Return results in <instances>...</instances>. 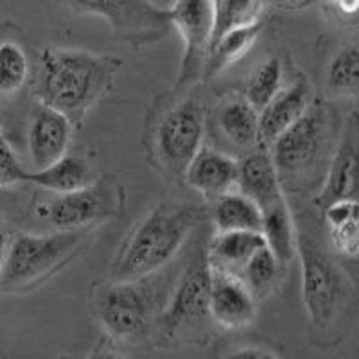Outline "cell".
Wrapping results in <instances>:
<instances>
[{
  "label": "cell",
  "mask_w": 359,
  "mask_h": 359,
  "mask_svg": "<svg viewBox=\"0 0 359 359\" xmlns=\"http://www.w3.org/2000/svg\"><path fill=\"white\" fill-rule=\"evenodd\" d=\"M121 60L83 49L47 47L38 56L34 92L79 124L114 88Z\"/></svg>",
  "instance_id": "cell-1"
},
{
  "label": "cell",
  "mask_w": 359,
  "mask_h": 359,
  "mask_svg": "<svg viewBox=\"0 0 359 359\" xmlns=\"http://www.w3.org/2000/svg\"><path fill=\"white\" fill-rule=\"evenodd\" d=\"M200 221L194 205L162 201L146 214L128 233L115 253L107 277L114 280H135L158 273L184 248Z\"/></svg>",
  "instance_id": "cell-2"
},
{
  "label": "cell",
  "mask_w": 359,
  "mask_h": 359,
  "mask_svg": "<svg viewBox=\"0 0 359 359\" xmlns=\"http://www.w3.org/2000/svg\"><path fill=\"white\" fill-rule=\"evenodd\" d=\"M90 245L86 229L54 230L49 233L17 232L6 236L0 268L4 294L27 293L62 271Z\"/></svg>",
  "instance_id": "cell-3"
},
{
  "label": "cell",
  "mask_w": 359,
  "mask_h": 359,
  "mask_svg": "<svg viewBox=\"0 0 359 359\" xmlns=\"http://www.w3.org/2000/svg\"><path fill=\"white\" fill-rule=\"evenodd\" d=\"M336 131V111L322 99H314L309 110L269 147L282 185L300 191L316 184L334 156Z\"/></svg>",
  "instance_id": "cell-4"
},
{
  "label": "cell",
  "mask_w": 359,
  "mask_h": 359,
  "mask_svg": "<svg viewBox=\"0 0 359 359\" xmlns=\"http://www.w3.org/2000/svg\"><path fill=\"white\" fill-rule=\"evenodd\" d=\"M156 273L135 280L99 278L90 286V309L111 341H137L155 332L162 313Z\"/></svg>",
  "instance_id": "cell-5"
},
{
  "label": "cell",
  "mask_w": 359,
  "mask_h": 359,
  "mask_svg": "<svg viewBox=\"0 0 359 359\" xmlns=\"http://www.w3.org/2000/svg\"><path fill=\"white\" fill-rule=\"evenodd\" d=\"M298 253L302 264L304 306L311 329L318 334H329L347 311L351 277L313 237H298Z\"/></svg>",
  "instance_id": "cell-6"
},
{
  "label": "cell",
  "mask_w": 359,
  "mask_h": 359,
  "mask_svg": "<svg viewBox=\"0 0 359 359\" xmlns=\"http://www.w3.org/2000/svg\"><path fill=\"white\" fill-rule=\"evenodd\" d=\"M205 123L203 102L194 97L180 99L160 114L147 149L163 178L184 182L187 168L203 147Z\"/></svg>",
  "instance_id": "cell-7"
},
{
  "label": "cell",
  "mask_w": 359,
  "mask_h": 359,
  "mask_svg": "<svg viewBox=\"0 0 359 359\" xmlns=\"http://www.w3.org/2000/svg\"><path fill=\"white\" fill-rule=\"evenodd\" d=\"M212 320L210 311V268L207 248L189 262L171 290L155 327L156 341L162 345L200 339Z\"/></svg>",
  "instance_id": "cell-8"
},
{
  "label": "cell",
  "mask_w": 359,
  "mask_h": 359,
  "mask_svg": "<svg viewBox=\"0 0 359 359\" xmlns=\"http://www.w3.org/2000/svg\"><path fill=\"white\" fill-rule=\"evenodd\" d=\"M126 205V192L115 176L104 175L88 185L54 194L36 208L56 230L88 229L92 224L118 217Z\"/></svg>",
  "instance_id": "cell-9"
},
{
  "label": "cell",
  "mask_w": 359,
  "mask_h": 359,
  "mask_svg": "<svg viewBox=\"0 0 359 359\" xmlns=\"http://www.w3.org/2000/svg\"><path fill=\"white\" fill-rule=\"evenodd\" d=\"M74 13L107 20L115 36L131 45L162 40L172 27L169 11L149 0H63Z\"/></svg>",
  "instance_id": "cell-10"
},
{
  "label": "cell",
  "mask_w": 359,
  "mask_h": 359,
  "mask_svg": "<svg viewBox=\"0 0 359 359\" xmlns=\"http://www.w3.org/2000/svg\"><path fill=\"white\" fill-rule=\"evenodd\" d=\"M168 11L172 27L184 40V54L176 79V90H180L205 78L216 29V13L212 0H175Z\"/></svg>",
  "instance_id": "cell-11"
},
{
  "label": "cell",
  "mask_w": 359,
  "mask_h": 359,
  "mask_svg": "<svg viewBox=\"0 0 359 359\" xmlns=\"http://www.w3.org/2000/svg\"><path fill=\"white\" fill-rule=\"evenodd\" d=\"M76 124L57 108L38 102L27 124V149L34 169L49 168L67 155Z\"/></svg>",
  "instance_id": "cell-12"
},
{
  "label": "cell",
  "mask_w": 359,
  "mask_h": 359,
  "mask_svg": "<svg viewBox=\"0 0 359 359\" xmlns=\"http://www.w3.org/2000/svg\"><path fill=\"white\" fill-rule=\"evenodd\" d=\"M210 311L214 323L224 329H241L257 314V298L253 297L243 277L226 269L210 266Z\"/></svg>",
  "instance_id": "cell-13"
},
{
  "label": "cell",
  "mask_w": 359,
  "mask_h": 359,
  "mask_svg": "<svg viewBox=\"0 0 359 359\" xmlns=\"http://www.w3.org/2000/svg\"><path fill=\"white\" fill-rule=\"evenodd\" d=\"M338 200L359 201V130L351 124L336 146L329 171L314 203L320 210Z\"/></svg>",
  "instance_id": "cell-14"
},
{
  "label": "cell",
  "mask_w": 359,
  "mask_h": 359,
  "mask_svg": "<svg viewBox=\"0 0 359 359\" xmlns=\"http://www.w3.org/2000/svg\"><path fill=\"white\" fill-rule=\"evenodd\" d=\"M237 176H239V160L203 144L200 153L187 168L184 184H187L207 201L214 203L224 194L237 191Z\"/></svg>",
  "instance_id": "cell-15"
},
{
  "label": "cell",
  "mask_w": 359,
  "mask_h": 359,
  "mask_svg": "<svg viewBox=\"0 0 359 359\" xmlns=\"http://www.w3.org/2000/svg\"><path fill=\"white\" fill-rule=\"evenodd\" d=\"M237 191L252 198L262 210L286 200L284 192H282L277 163H275L271 151H268V147H257L241 156Z\"/></svg>",
  "instance_id": "cell-16"
},
{
  "label": "cell",
  "mask_w": 359,
  "mask_h": 359,
  "mask_svg": "<svg viewBox=\"0 0 359 359\" xmlns=\"http://www.w3.org/2000/svg\"><path fill=\"white\" fill-rule=\"evenodd\" d=\"M313 90L311 83L306 78H298L293 85L282 88L271 101L259 111L261 118V140L264 147H271V144L280 137L286 130H290L298 118L302 117L313 104Z\"/></svg>",
  "instance_id": "cell-17"
},
{
  "label": "cell",
  "mask_w": 359,
  "mask_h": 359,
  "mask_svg": "<svg viewBox=\"0 0 359 359\" xmlns=\"http://www.w3.org/2000/svg\"><path fill=\"white\" fill-rule=\"evenodd\" d=\"M216 124L224 139L245 153L262 146L259 110L246 95H232L224 99L216 110Z\"/></svg>",
  "instance_id": "cell-18"
},
{
  "label": "cell",
  "mask_w": 359,
  "mask_h": 359,
  "mask_svg": "<svg viewBox=\"0 0 359 359\" xmlns=\"http://www.w3.org/2000/svg\"><path fill=\"white\" fill-rule=\"evenodd\" d=\"M266 246L262 232L236 230V232H216L208 241V264L226 269L241 277L250 259Z\"/></svg>",
  "instance_id": "cell-19"
},
{
  "label": "cell",
  "mask_w": 359,
  "mask_h": 359,
  "mask_svg": "<svg viewBox=\"0 0 359 359\" xmlns=\"http://www.w3.org/2000/svg\"><path fill=\"white\" fill-rule=\"evenodd\" d=\"M212 223L216 232H262V208L241 191H232L214 201Z\"/></svg>",
  "instance_id": "cell-20"
},
{
  "label": "cell",
  "mask_w": 359,
  "mask_h": 359,
  "mask_svg": "<svg viewBox=\"0 0 359 359\" xmlns=\"http://www.w3.org/2000/svg\"><path fill=\"white\" fill-rule=\"evenodd\" d=\"M331 245L341 257L359 255V201L338 200L322 210Z\"/></svg>",
  "instance_id": "cell-21"
},
{
  "label": "cell",
  "mask_w": 359,
  "mask_h": 359,
  "mask_svg": "<svg viewBox=\"0 0 359 359\" xmlns=\"http://www.w3.org/2000/svg\"><path fill=\"white\" fill-rule=\"evenodd\" d=\"M92 180L88 163L79 156L65 155L57 162L50 163L49 168L34 169L29 171L27 184L36 185L53 194H62V192L76 191L85 185H88Z\"/></svg>",
  "instance_id": "cell-22"
},
{
  "label": "cell",
  "mask_w": 359,
  "mask_h": 359,
  "mask_svg": "<svg viewBox=\"0 0 359 359\" xmlns=\"http://www.w3.org/2000/svg\"><path fill=\"white\" fill-rule=\"evenodd\" d=\"M262 236L278 261L290 264L298 250V236L286 200L262 210Z\"/></svg>",
  "instance_id": "cell-23"
},
{
  "label": "cell",
  "mask_w": 359,
  "mask_h": 359,
  "mask_svg": "<svg viewBox=\"0 0 359 359\" xmlns=\"http://www.w3.org/2000/svg\"><path fill=\"white\" fill-rule=\"evenodd\" d=\"M261 34V22L253 25H245L229 31L226 34L214 41L208 54L207 70L205 78H214L223 70L229 69L230 65L237 63L253 47Z\"/></svg>",
  "instance_id": "cell-24"
},
{
  "label": "cell",
  "mask_w": 359,
  "mask_h": 359,
  "mask_svg": "<svg viewBox=\"0 0 359 359\" xmlns=\"http://www.w3.org/2000/svg\"><path fill=\"white\" fill-rule=\"evenodd\" d=\"M212 2L216 13L214 43L232 29L259 24L268 0H212Z\"/></svg>",
  "instance_id": "cell-25"
},
{
  "label": "cell",
  "mask_w": 359,
  "mask_h": 359,
  "mask_svg": "<svg viewBox=\"0 0 359 359\" xmlns=\"http://www.w3.org/2000/svg\"><path fill=\"white\" fill-rule=\"evenodd\" d=\"M286 266L282 264L277 259L269 246L266 245L264 248L259 250L250 262L246 264L245 271H243V280L246 282V286L250 287V291L253 293V297L257 298V302L261 298L268 297V294L273 293L275 287L278 286L282 277V269Z\"/></svg>",
  "instance_id": "cell-26"
},
{
  "label": "cell",
  "mask_w": 359,
  "mask_h": 359,
  "mask_svg": "<svg viewBox=\"0 0 359 359\" xmlns=\"http://www.w3.org/2000/svg\"><path fill=\"white\" fill-rule=\"evenodd\" d=\"M282 62L278 57H268L253 70L246 83L245 95L259 111L282 90Z\"/></svg>",
  "instance_id": "cell-27"
},
{
  "label": "cell",
  "mask_w": 359,
  "mask_h": 359,
  "mask_svg": "<svg viewBox=\"0 0 359 359\" xmlns=\"http://www.w3.org/2000/svg\"><path fill=\"white\" fill-rule=\"evenodd\" d=\"M327 86L336 95L359 94V49L345 47L332 57L327 69Z\"/></svg>",
  "instance_id": "cell-28"
},
{
  "label": "cell",
  "mask_w": 359,
  "mask_h": 359,
  "mask_svg": "<svg viewBox=\"0 0 359 359\" xmlns=\"http://www.w3.org/2000/svg\"><path fill=\"white\" fill-rule=\"evenodd\" d=\"M29 78L27 54L15 41H4L0 47V92L15 94Z\"/></svg>",
  "instance_id": "cell-29"
},
{
  "label": "cell",
  "mask_w": 359,
  "mask_h": 359,
  "mask_svg": "<svg viewBox=\"0 0 359 359\" xmlns=\"http://www.w3.org/2000/svg\"><path fill=\"white\" fill-rule=\"evenodd\" d=\"M29 171L18 160L17 153L11 147L6 135H2V146H0V185L4 189L15 185H27Z\"/></svg>",
  "instance_id": "cell-30"
},
{
  "label": "cell",
  "mask_w": 359,
  "mask_h": 359,
  "mask_svg": "<svg viewBox=\"0 0 359 359\" xmlns=\"http://www.w3.org/2000/svg\"><path fill=\"white\" fill-rule=\"evenodd\" d=\"M332 8L341 17H355V15H359V0H336Z\"/></svg>",
  "instance_id": "cell-31"
},
{
  "label": "cell",
  "mask_w": 359,
  "mask_h": 359,
  "mask_svg": "<svg viewBox=\"0 0 359 359\" xmlns=\"http://www.w3.org/2000/svg\"><path fill=\"white\" fill-rule=\"evenodd\" d=\"M230 355H236V358H275V352L273 351H266V348L261 347H245V348H239V351H233L230 352Z\"/></svg>",
  "instance_id": "cell-32"
},
{
  "label": "cell",
  "mask_w": 359,
  "mask_h": 359,
  "mask_svg": "<svg viewBox=\"0 0 359 359\" xmlns=\"http://www.w3.org/2000/svg\"><path fill=\"white\" fill-rule=\"evenodd\" d=\"M341 266L347 271L348 277H351V280L359 286V255H355V257H343Z\"/></svg>",
  "instance_id": "cell-33"
},
{
  "label": "cell",
  "mask_w": 359,
  "mask_h": 359,
  "mask_svg": "<svg viewBox=\"0 0 359 359\" xmlns=\"http://www.w3.org/2000/svg\"><path fill=\"white\" fill-rule=\"evenodd\" d=\"M149 2H153V4L160 6V8H165V9H168L169 6H171L172 2H175V0H149Z\"/></svg>",
  "instance_id": "cell-34"
},
{
  "label": "cell",
  "mask_w": 359,
  "mask_h": 359,
  "mask_svg": "<svg viewBox=\"0 0 359 359\" xmlns=\"http://www.w3.org/2000/svg\"><path fill=\"white\" fill-rule=\"evenodd\" d=\"M323 2H327V4H334V2H336V0H323Z\"/></svg>",
  "instance_id": "cell-35"
}]
</instances>
